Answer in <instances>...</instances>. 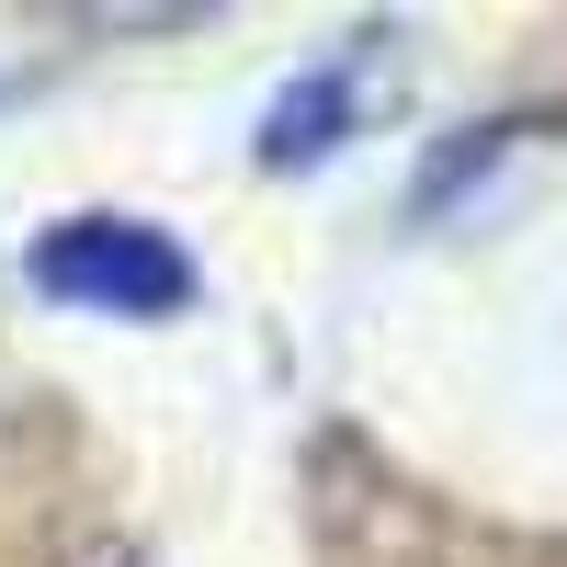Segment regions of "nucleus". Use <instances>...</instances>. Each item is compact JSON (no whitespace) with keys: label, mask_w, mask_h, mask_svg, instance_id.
Wrapping results in <instances>:
<instances>
[{"label":"nucleus","mask_w":567,"mask_h":567,"mask_svg":"<svg viewBox=\"0 0 567 567\" xmlns=\"http://www.w3.org/2000/svg\"><path fill=\"white\" fill-rule=\"evenodd\" d=\"M34 296L58 307H103V318H171L194 307V250L148 216H58L45 239L23 250Z\"/></svg>","instance_id":"f257e3e1"},{"label":"nucleus","mask_w":567,"mask_h":567,"mask_svg":"<svg viewBox=\"0 0 567 567\" xmlns=\"http://www.w3.org/2000/svg\"><path fill=\"white\" fill-rule=\"evenodd\" d=\"M352 114H363V58H329L307 80H284V103L261 114V159L272 171H307V159H329L352 136Z\"/></svg>","instance_id":"f03ea898"}]
</instances>
